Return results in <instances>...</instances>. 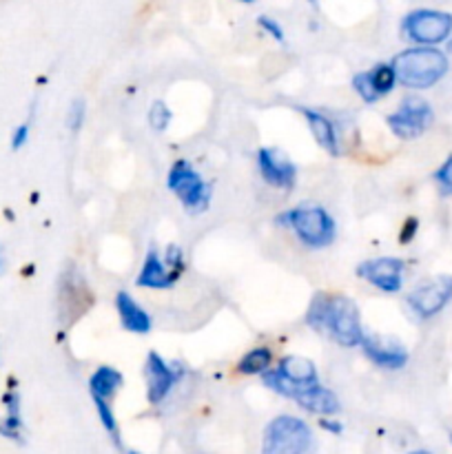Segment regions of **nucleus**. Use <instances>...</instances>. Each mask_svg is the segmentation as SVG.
<instances>
[{"label": "nucleus", "mask_w": 452, "mask_h": 454, "mask_svg": "<svg viewBox=\"0 0 452 454\" xmlns=\"http://www.w3.org/2000/svg\"><path fill=\"white\" fill-rule=\"evenodd\" d=\"M319 424H322V428H326L328 433H337V434L341 433V424H337V421H331V419H322V421H319Z\"/></svg>", "instance_id": "obj_26"}, {"label": "nucleus", "mask_w": 452, "mask_h": 454, "mask_svg": "<svg viewBox=\"0 0 452 454\" xmlns=\"http://www.w3.org/2000/svg\"><path fill=\"white\" fill-rule=\"evenodd\" d=\"M273 364V353L266 346H257V348H251L242 359L238 362V372L242 375H261L266 372Z\"/></svg>", "instance_id": "obj_19"}, {"label": "nucleus", "mask_w": 452, "mask_h": 454, "mask_svg": "<svg viewBox=\"0 0 452 454\" xmlns=\"http://www.w3.org/2000/svg\"><path fill=\"white\" fill-rule=\"evenodd\" d=\"M171 118H173V114H171V109H168V106H167V102L155 100L153 105H151V109H149V127L153 129V131H158V133L167 131V127H168V124H171Z\"/></svg>", "instance_id": "obj_20"}, {"label": "nucleus", "mask_w": 452, "mask_h": 454, "mask_svg": "<svg viewBox=\"0 0 452 454\" xmlns=\"http://www.w3.org/2000/svg\"><path fill=\"white\" fill-rule=\"evenodd\" d=\"M257 25H260V29L266 31V34H269L270 38L277 40V43H284V40H286V35H284L282 25H279V22L275 20V18H270V16H260V18H257Z\"/></svg>", "instance_id": "obj_23"}, {"label": "nucleus", "mask_w": 452, "mask_h": 454, "mask_svg": "<svg viewBox=\"0 0 452 454\" xmlns=\"http://www.w3.org/2000/svg\"><path fill=\"white\" fill-rule=\"evenodd\" d=\"M310 433L308 424L292 415H279L266 426L261 454H304L308 450Z\"/></svg>", "instance_id": "obj_5"}, {"label": "nucleus", "mask_w": 452, "mask_h": 454, "mask_svg": "<svg viewBox=\"0 0 452 454\" xmlns=\"http://www.w3.org/2000/svg\"><path fill=\"white\" fill-rule=\"evenodd\" d=\"M410 454H430V452H425V450H417V452H410Z\"/></svg>", "instance_id": "obj_29"}, {"label": "nucleus", "mask_w": 452, "mask_h": 454, "mask_svg": "<svg viewBox=\"0 0 452 454\" xmlns=\"http://www.w3.org/2000/svg\"><path fill=\"white\" fill-rule=\"evenodd\" d=\"M182 270L184 269H175V266L168 264L164 260V255H160L158 248L151 247L144 262H142V269L137 273L136 284L140 288H151V291H167V288L175 286Z\"/></svg>", "instance_id": "obj_13"}, {"label": "nucleus", "mask_w": 452, "mask_h": 454, "mask_svg": "<svg viewBox=\"0 0 452 454\" xmlns=\"http://www.w3.org/2000/svg\"><path fill=\"white\" fill-rule=\"evenodd\" d=\"M452 300V275H441L417 286L406 297V304L419 319H433Z\"/></svg>", "instance_id": "obj_8"}, {"label": "nucleus", "mask_w": 452, "mask_h": 454, "mask_svg": "<svg viewBox=\"0 0 452 454\" xmlns=\"http://www.w3.org/2000/svg\"><path fill=\"white\" fill-rule=\"evenodd\" d=\"M122 372L115 371L113 366H97L96 371H93V375L89 377V395H91L93 403H111V399H113L115 393L122 388Z\"/></svg>", "instance_id": "obj_18"}, {"label": "nucleus", "mask_w": 452, "mask_h": 454, "mask_svg": "<svg viewBox=\"0 0 452 454\" xmlns=\"http://www.w3.org/2000/svg\"><path fill=\"white\" fill-rule=\"evenodd\" d=\"M434 182L441 186L443 193H450L452 195V155H448L446 162L434 171Z\"/></svg>", "instance_id": "obj_22"}, {"label": "nucleus", "mask_w": 452, "mask_h": 454, "mask_svg": "<svg viewBox=\"0 0 452 454\" xmlns=\"http://www.w3.org/2000/svg\"><path fill=\"white\" fill-rule=\"evenodd\" d=\"M84 115H87V105H84V100H74L69 111H66V127H69L71 131H80V127H82L84 122Z\"/></svg>", "instance_id": "obj_21"}, {"label": "nucleus", "mask_w": 452, "mask_h": 454, "mask_svg": "<svg viewBox=\"0 0 452 454\" xmlns=\"http://www.w3.org/2000/svg\"><path fill=\"white\" fill-rule=\"evenodd\" d=\"M446 43H448V51H450V53H452V35H450V38H448V40H446Z\"/></svg>", "instance_id": "obj_27"}, {"label": "nucleus", "mask_w": 452, "mask_h": 454, "mask_svg": "<svg viewBox=\"0 0 452 454\" xmlns=\"http://www.w3.org/2000/svg\"><path fill=\"white\" fill-rule=\"evenodd\" d=\"M27 140H29V124H20V127L13 131V137H12V149L18 151L20 146L27 145Z\"/></svg>", "instance_id": "obj_25"}, {"label": "nucleus", "mask_w": 452, "mask_h": 454, "mask_svg": "<svg viewBox=\"0 0 452 454\" xmlns=\"http://www.w3.org/2000/svg\"><path fill=\"white\" fill-rule=\"evenodd\" d=\"M129 454H137V452H129Z\"/></svg>", "instance_id": "obj_31"}, {"label": "nucleus", "mask_w": 452, "mask_h": 454, "mask_svg": "<svg viewBox=\"0 0 452 454\" xmlns=\"http://www.w3.org/2000/svg\"><path fill=\"white\" fill-rule=\"evenodd\" d=\"M450 439H452V434H450Z\"/></svg>", "instance_id": "obj_32"}, {"label": "nucleus", "mask_w": 452, "mask_h": 454, "mask_svg": "<svg viewBox=\"0 0 452 454\" xmlns=\"http://www.w3.org/2000/svg\"><path fill=\"white\" fill-rule=\"evenodd\" d=\"M279 226L291 229L304 247L326 248L335 242L337 226L331 213L319 204H300L275 217Z\"/></svg>", "instance_id": "obj_3"}, {"label": "nucleus", "mask_w": 452, "mask_h": 454, "mask_svg": "<svg viewBox=\"0 0 452 454\" xmlns=\"http://www.w3.org/2000/svg\"><path fill=\"white\" fill-rule=\"evenodd\" d=\"M406 262L399 257H375L357 266V275L381 293H399L403 288Z\"/></svg>", "instance_id": "obj_10"}, {"label": "nucleus", "mask_w": 452, "mask_h": 454, "mask_svg": "<svg viewBox=\"0 0 452 454\" xmlns=\"http://www.w3.org/2000/svg\"><path fill=\"white\" fill-rule=\"evenodd\" d=\"M115 310H118V319L127 333H133V335H149L151 328H153L151 315L137 304L136 297L129 291L115 293Z\"/></svg>", "instance_id": "obj_15"}, {"label": "nucleus", "mask_w": 452, "mask_h": 454, "mask_svg": "<svg viewBox=\"0 0 452 454\" xmlns=\"http://www.w3.org/2000/svg\"><path fill=\"white\" fill-rule=\"evenodd\" d=\"M167 186L182 202L186 213H204L211 204V186L202 180L189 160H175L168 168Z\"/></svg>", "instance_id": "obj_4"}, {"label": "nucleus", "mask_w": 452, "mask_h": 454, "mask_svg": "<svg viewBox=\"0 0 452 454\" xmlns=\"http://www.w3.org/2000/svg\"><path fill=\"white\" fill-rule=\"evenodd\" d=\"M362 350L375 366L384 368V371H401L408 364V350L403 346L393 344V341H384L375 335L363 333L362 337Z\"/></svg>", "instance_id": "obj_14"}, {"label": "nucleus", "mask_w": 452, "mask_h": 454, "mask_svg": "<svg viewBox=\"0 0 452 454\" xmlns=\"http://www.w3.org/2000/svg\"><path fill=\"white\" fill-rule=\"evenodd\" d=\"M448 56L441 49L434 47H424V44H417V47L406 49V51L397 53L393 58V69L397 75V84L406 89H430L448 74Z\"/></svg>", "instance_id": "obj_2"}, {"label": "nucleus", "mask_w": 452, "mask_h": 454, "mask_svg": "<svg viewBox=\"0 0 452 454\" xmlns=\"http://www.w3.org/2000/svg\"><path fill=\"white\" fill-rule=\"evenodd\" d=\"M306 326L315 333L331 337L344 348H355L362 344L363 328L359 309L350 297L335 293H317L310 300L304 317Z\"/></svg>", "instance_id": "obj_1"}, {"label": "nucleus", "mask_w": 452, "mask_h": 454, "mask_svg": "<svg viewBox=\"0 0 452 454\" xmlns=\"http://www.w3.org/2000/svg\"><path fill=\"white\" fill-rule=\"evenodd\" d=\"M292 402L300 403L304 411L313 412V415L319 417H335L339 412V399L332 390L323 388L322 384H315V386H304L295 393Z\"/></svg>", "instance_id": "obj_16"}, {"label": "nucleus", "mask_w": 452, "mask_h": 454, "mask_svg": "<svg viewBox=\"0 0 452 454\" xmlns=\"http://www.w3.org/2000/svg\"><path fill=\"white\" fill-rule=\"evenodd\" d=\"M308 3H315V0H308Z\"/></svg>", "instance_id": "obj_30"}, {"label": "nucleus", "mask_w": 452, "mask_h": 454, "mask_svg": "<svg viewBox=\"0 0 452 454\" xmlns=\"http://www.w3.org/2000/svg\"><path fill=\"white\" fill-rule=\"evenodd\" d=\"M257 160V171L264 177L266 184L275 186V189L292 191L297 180V168L286 155L273 146H261L255 155Z\"/></svg>", "instance_id": "obj_12"}, {"label": "nucleus", "mask_w": 452, "mask_h": 454, "mask_svg": "<svg viewBox=\"0 0 452 454\" xmlns=\"http://www.w3.org/2000/svg\"><path fill=\"white\" fill-rule=\"evenodd\" d=\"M184 375L180 364H168L160 357L155 350H151L146 355L144 362V377H146V399H149L151 406H158L164 399L168 397V393L173 390V386L180 381V377Z\"/></svg>", "instance_id": "obj_9"}, {"label": "nucleus", "mask_w": 452, "mask_h": 454, "mask_svg": "<svg viewBox=\"0 0 452 454\" xmlns=\"http://www.w3.org/2000/svg\"><path fill=\"white\" fill-rule=\"evenodd\" d=\"M417 229H419V220H417V217H408V220L403 222L401 233H399V242H401V244L412 242V239H415V235H417Z\"/></svg>", "instance_id": "obj_24"}, {"label": "nucleus", "mask_w": 452, "mask_h": 454, "mask_svg": "<svg viewBox=\"0 0 452 454\" xmlns=\"http://www.w3.org/2000/svg\"><path fill=\"white\" fill-rule=\"evenodd\" d=\"M397 87L393 62H377L368 71H359L353 78V89L366 105H375L381 98L390 96Z\"/></svg>", "instance_id": "obj_11"}, {"label": "nucleus", "mask_w": 452, "mask_h": 454, "mask_svg": "<svg viewBox=\"0 0 452 454\" xmlns=\"http://www.w3.org/2000/svg\"><path fill=\"white\" fill-rule=\"evenodd\" d=\"M238 3H244V4H253V3H257V0H238Z\"/></svg>", "instance_id": "obj_28"}, {"label": "nucleus", "mask_w": 452, "mask_h": 454, "mask_svg": "<svg viewBox=\"0 0 452 454\" xmlns=\"http://www.w3.org/2000/svg\"><path fill=\"white\" fill-rule=\"evenodd\" d=\"M434 114L433 106L419 96H408L403 98L401 105L397 106V111L386 118L390 131L399 137V140H415L421 133L428 131V127L433 124Z\"/></svg>", "instance_id": "obj_7"}, {"label": "nucleus", "mask_w": 452, "mask_h": 454, "mask_svg": "<svg viewBox=\"0 0 452 454\" xmlns=\"http://www.w3.org/2000/svg\"><path fill=\"white\" fill-rule=\"evenodd\" d=\"M401 34L415 44L437 47L452 35V13L439 9H415L401 20Z\"/></svg>", "instance_id": "obj_6"}, {"label": "nucleus", "mask_w": 452, "mask_h": 454, "mask_svg": "<svg viewBox=\"0 0 452 454\" xmlns=\"http://www.w3.org/2000/svg\"><path fill=\"white\" fill-rule=\"evenodd\" d=\"M301 115H304L306 124H308L310 133H313L315 142L326 151L328 155L337 158L341 153V146H339V136H337V129L335 122L328 118L326 114L317 109H300Z\"/></svg>", "instance_id": "obj_17"}]
</instances>
